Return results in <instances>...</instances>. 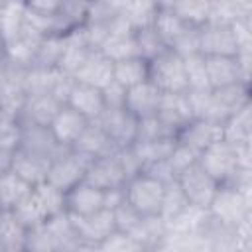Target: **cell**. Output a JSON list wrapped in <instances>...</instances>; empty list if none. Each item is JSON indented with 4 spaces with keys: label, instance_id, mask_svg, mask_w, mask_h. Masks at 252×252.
Masks as SVG:
<instances>
[{
    "label": "cell",
    "instance_id": "6da1fadb",
    "mask_svg": "<svg viewBox=\"0 0 252 252\" xmlns=\"http://www.w3.org/2000/svg\"><path fill=\"white\" fill-rule=\"evenodd\" d=\"M207 211L213 220L228 228H236L242 220L252 217V187H238L230 183L219 185Z\"/></svg>",
    "mask_w": 252,
    "mask_h": 252
},
{
    "label": "cell",
    "instance_id": "7a4b0ae2",
    "mask_svg": "<svg viewBox=\"0 0 252 252\" xmlns=\"http://www.w3.org/2000/svg\"><path fill=\"white\" fill-rule=\"evenodd\" d=\"M199 165L219 183H232L240 171H244L238 163V146L220 138L207 146L199 154Z\"/></svg>",
    "mask_w": 252,
    "mask_h": 252
},
{
    "label": "cell",
    "instance_id": "3957f363",
    "mask_svg": "<svg viewBox=\"0 0 252 252\" xmlns=\"http://www.w3.org/2000/svg\"><path fill=\"white\" fill-rule=\"evenodd\" d=\"M148 79L161 93H185L187 79L183 69V57L171 49L161 51L148 61Z\"/></svg>",
    "mask_w": 252,
    "mask_h": 252
},
{
    "label": "cell",
    "instance_id": "277c9868",
    "mask_svg": "<svg viewBox=\"0 0 252 252\" xmlns=\"http://www.w3.org/2000/svg\"><path fill=\"white\" fill-rule=\"evenodd\" d=\"M89 163H91V158L69 148L63 154H59L55 159H51L45 181L57 187L59 191L67 193L71 187H75L85 179Z\"/></svg>",
    "mask_w": 252,
    "mask_h": 252
},
{
    "label": "cell",
    "instance_id": "5b68a950",
    "mask_svg": "<svg viewBox=\"0 0 252 252\" xmlns=\"http://www.w3.org/2000/svg\"><path fill=\"white\" fill-rule=\"evenodd\" d=\"M163 185L165 183H161L156 177H152V175L142 171V173H138L136 177H132V179H128L124 183L126 201L142 217H146V215H159Z\"/></svg>",
    "mask_w": 252,
    "mask_h": 252
},
{
    "label": "cell",
    "instance_id": "8992f818",
    "mask_svg": "<svg viewBox=\"0 0 252 252\" xmlns=\"http://www.w3.org/2000/svg\"><path fill=\"white\" fill-rule=\"evenodd\" d=\"M177 183L183 189L189 205H195L201 209H209V205L219 189V183L199 165V161L193 163L191 167L183 169L177 175Z\"/></svg>",
    "mask_w": 252,
    "mask_h": 252
},
{
    "label": "cell",
    "instance_id": "52a82bcc",
    "mask_svg": "<svg viewBox=\"0 0 252 252\" xmlns=\"http://www.w3.org/2000/svg\"><path fill=\"white\" fill-rule=\"evenodd\" d=\"M98 51L108 57L112 63L126 59V57H134L136 53V39H134V28L122 18H114L108 24V33L104 35L102 43L98 45Z\"/></svg>",
    "mask_w": 252,
    "mask_h": 252
},
{
    "label": "cell",
    "instance_id": "ba28073f",
    "mask_svg": "<svg viewBox=\"0 0 252 252\" xmlns=\"http://www.w3.org/2000/svg\"><path fill=\"white\" fill-rule=\"evenodd\" d=\"M71 219H73V224L77 228V234L81 238L83 248H96L116 228L110 209H100V211L87 215V217L71 215Z\"/></svg>",
    "mask_w": 252,
    "mask_h": 252
},
{
    "label": "cell",
    "instance_id": "9c48e42d",
    "mask_svg": "<svg viewBox=\"0 0 252 252\" xmlns=\"http://www.w3.org/2000/svg\"><path fill=\"white\" fill-rule=\"evenodd\" d=\"M100 128L108 134L116 148L134 144L136 140V118L126 108H104L96 118Z\"/></svg>",
    "mask_w": 252,
    "mask_h": 252
},
{
    "label": "cell",
    "instance_id": "30bf717a",
    "mask_svg": "<svg viewBox=\"0 0 252 252\" xmlns=\"http://www.w3.org/2000/svg\"><path fill=\"white\" fill-rule=\"evenodd\" d=\"M199 47L203 55H236V39L230 24L205 22L199 30Z\"/></svg>",
    "mask_w": 252,
    "mask_h": 252
},
{
    "label": "cell",
    "instance_id": "8fae6325",
    "mask_svg": "<svg viewBox=\"0 0 252 252\" xmlns=\"http://www.w3.org/2000/svg\"><path fill=\"white\" fill-rule=\"evenodd\" d=\"M20 148L22 150H28L32 154H37L41 158H47L49 161L55 159L65 150H69V148H63L53 138L49 126H37V124H22Z\"/></svg>",
    "mask_w": 252,
    "mask_h": 252
},
{
    "label": "cell",
    "instance_id": "7c38bea8",
    "mask_svg": "<svg viewBox=\"0 0 252 252\" xmlns=\"http://www.w3.org/2000/svg\"><path fill=\"white\" fill-rule=\"evenodd\" d=\"M100 209H104V191L85 179L65 193V211L71 215L87 217Z\"/></svg>",
    "mask_w": 252,
    "mask_h": 252
},
{
    "label": "cell",
    "instance_id": "4fadbf2b",
    "mask_svg": "<svg viewBox=\"0 0 252 252\" xmlns=\"http://www.w3.org/2000/svg\"><path fill=\"white\" fill-rule=\"evenodd\" d=\"M63 106V102L53 96L51 93H41V94H28L18 120L22 124H37V126H49V122L53 120V116L57 114V110Z\"/></svg>",
    "mask_w": 252,
    "mask_h": 252
},
{
    "label": "cell",
    "instance_id": "5bb4252c",
    "mask_svg": "<svg viewBox=\"0 0 252 252\" xmlns=\"http://www.w3.org/2000/svg\"><path fill=\"white\" fill-rule=\"evenodd\" d=\"M89 122L91 120H87L75 108H71L69 104H63L53 116V120L49 122V130L63 148H71L77 142V138L83 134Z\"/></svg>",
    "mask_w": 252,
    "mask_h": 252
},
{
    "label": "cell",
    "instance_id": "9a60e30c",
    "mask_svg": "<svg viewBox=\"0 0 252 252\" xmlns=\"http://www.w3.org/2000/svg\"><path fill=\"white\" fill-rule=\"evenodd\" d=\"M161 98V91L150 81H142L138 85H132L126 89V100H124V108L134 116V118H142V116H150L158 112V104Z\"/></svg>",
    "mask_w": 252,
    "mask_h": 252
},
{
    "label": "cell",
    "instance_id": "2e32d148",
    "mask_svg": "<svg viewBox=\"0 0 252 252\" xmlns=\"http://www.w3.org/2000/svg\"><path fill=\"white\" fill-rule=\"evenodd\" d=\"M85 181H89L91 185H94L102 191L112 189V187H122L126 183V179L120 171V165L116 161L114 152L91 159L87 173H85Z\"/></svg>",
    "mask_w": 252,
    "mask_h": 252
},
{
    "label": "cell",
    "instance_id": "e0dca14e",
    "mask_svg": "<svg viewBox=\"0 0 252 252\" xmlns=\"http://www.w3.org/2000/svg\"><path fill=\"white\" fill-rule=\"evenodd\" d=\"M175 134L189 122L193 120V110L187 98V93H161L158 112H156Z\"/></svg>",
    "mask_w": 252,
    "mask_h": 252
},
{
    "label": "cell",
    "instance_id": "ac0fdd59",
    "mask_svg": "<svg viewBox=\"0 0 252 252\" xmlns=\"http://www.w3.org/2000/svg\"><path fill=\"white\" fill-rule=\"evenodd\" d=\"M220 138H222V124H217V122H211V120H205V118L189 120L175 136L177 142H183V144L195 148L199 154L207 146H211L213 142H217Z\"/></svg>",
    "mask_w": 252,
    "mask_h": 252
},
{
    "label": "cell",
    "instance_id": "d6986e66",
    "mask_svg": "<svg viewBox=\"0 0 252 252\" xmlns=\"http://www.w3.org/2000/svg\"><path fill=\"white\" fill-rule=\"evenodd\" d=\"M49 159L47 158H41L37 154H32L28 150H14L12 152V158H10V169L20 175L24 181H28L32 187L45 181L47 177V169H49Z\"/></svg>",
    "mask_w": 252,
    "mask_h": 252
},
{
    "label": "cell",
    "instance_id": "ffe728a7",
    "mask_svg": "<svg viewBox=\"0 0 252 252\" xmlns=\"http://www.w3.org/2000/svg\"><path fill=\"white\" fill-rule=\"evenodd\" d=\"M205 65H207V77L211 89L228 87L240 81L248 83L244 81L234 55H205Z\"/></svg>",
    "mask_w": 252,
    "mask_h": 252
},
{
    "label": "cell",
    "instance_id": "44dd1931",
    "mask_svg": "<svg viewBox=\"0 0 252 252\" xmlns=\"http://www.w3.org/2000/svg\"><path fill=\"white\" fill-rule=\"evenodd\" d=\"M112 67H114V63L108 57H104L98 49H93L73 77L79 83H85V85H91L96 89H104L112 81Z\"/></svg>",
    "mask_w": 252,
    "mask_h": 252
},
{
    "label": "cell",
    "instance_id": "7402d4cb",
    "mask_svg": "<svg viewBox=\"0 0 252 252\" xmlns=\"http://www.w3.org/2000/svg\"><path fill=\"white\" fill-rule=\"evenodd\" d=\"M65 104L75 108L87 120H96L104 110V100H102L100 89L79 83V81H75V85L71 87V93H69Z\"/></svg>",
    "mask_w": 252,
    "mask_h": 252
},
{
    "label": "cell",
    "instance_id": "603a6c76",
    "mask_svg": "<svg viewBox=\"0 0 252 252\" xmlns=\"http://www.w3.org/2000/svg\"><path fill=\"white\" fill-rule=\"evenodd\" d=\"M71 150L94 159L98 156H106L112 154L116 150V146L112 144V140L108 138V134L100 128V124L96 120H91L87 124V128L83 130V134L77 138V142L71 146Z\"/></svg>",
    "mask_w": 252,
    "mask_h": 252
},
{
    "label": "cell",
    "instance_id": "cb8c5ba5",
    "mask_svg": "<svg viewBox=\"0 0 252 252\" xmlns=\"http://www.w3.org/2000/svg\"><path fill=\"white\" fill-rule=\"evenodd\" d=\"M41 37L43 35H39L33 30L26 28V32L20 37H16L14 41H10V43L4 45L6 63L8 65H14V67H24V69L30 67V65H33Z\"/></svg>",
    "mask_w": 252,
    "mask_h": 252
},
{
    "label": "cell",
    "instance_id": "d4e9b609",
    "mask_svg": "<svg viewBox=\"0 0 252 252\" xmlns=\"http://www.w3.org/2000/svg\"><path fill=\"white\" fill-rule=\"evenodd\" d=\"M91 51L93 49L85 41V35H83L81 28H75V30L67 32L65 33V47H63V53H61L57 69L67 73V75H75L77 69L85 63V59L89 57Z\"/></svg>",
    "mask_w": 252,
    "mask_h": 252
},
{
    "label": "cell",
    "instance_id": "484cf974",
    "mask_svg": "<svg viewBox=\"0 0 252 252\" xmlns=\"http://www.w3.org/2000/svg\"><path fill=\"white\" fill-rule=\"evenodd\" d=\"M26 14H28V8L24 0H8L0 6V37L4 45L14 41L26 32L28 28Z\"/></svg>",
    "mask_w": 252,
    "mask_h": 252
},
{
    "label": "cell",
    "instance_id": "4316f807",
    "mask_svg": "<svg viewBox=\"0 0 252 252\" xmlns=\"http://www.w3.org/2000/svg\"><path fill=\"white\" fill-rule=\"evenodd\" d=\"M45 226L55 242V252L57 250H81V238L77 234V228L73 224V219L67 211L55 213L45 220Z\"/></svg>",
    "mask_w": 252,
    "mask_h": 252
},
{
    "label": "cell",
    "instance_id": "83f0119b",
    "mask_svg": "<svg viewBox=\"0 0 252 252\" xmlns=\"http://www.w3.org/2000/svg\"><path fill=\"white\" fill-rule=\"evenodd\" d=\"M26 234L28 228L16 217L14 209L0 207V250H26Z\"/></svg>",
    "mask_w": 252,
    "mask_h": 252
},
{
    "label": "cell",
    "instance_id": "f1b7e54d",
    "mask_svg": "<svg viewBox=\"0 0 252 252\" xmlns=\"http://www.w3.org/2000/svg\"><path fill=\"white\" fill-rule=\"evenodd\" d=\"M128 234L138 242L140 250H152L159 248V244L163 242L167 234V224L159 215H146L142 217L138 226Z\"/></svg>",
    "mask_w": 252,
    "mask_h": 252
},
{
    "label": "cell",
    "instance_id": "f546056e",
    "mask_svg": "<svg viewBox=\"0 0 252 252\" xmlns=\"http://www.w3.org/2000/svg\"><path fill=\"white\" fill-rule=\"evenodd\" d=\"M222 138L234 146L252 144V102L238 108L222 124Z\"/></svg>",
    "mask_w": 252,
    "mask_h": 252
},
{
    "label": "cell",
    "instance_id": "4dcf8cb0",
    "mask_svg": "<svg viewBox=\"0 0 252 252\" xmlns=\"http://www.w3.org/2000/svg\"><path fill=\"white\" fill-rule=\"evenodd\" d=\"M242 18H252V0H209L207 22L232 24Z\"/></svg>",
    "mask_w": 252,
    "mask_h": 252
},
{
    "label": "cell",
    "instance_id": "1f68e13d",
    "mask_svg": "<svg viewBox=\"0 0 252 252\" xmlns=\"http://www.w3.org/2000/svg\"><path fill=\"white\" fill-rule=\"evenodd\" d=\"M59 69L55 67H41V65H30L24 69L22 75V87L28 94H41V93H51L57 77H59Z\"/></svg>",
    "mask_w": 252,
    "mask_h": 252
},
{
    "label": "cell",
    "instance_id": "d6a6232c",
    "mask_svg": "<svg viewBox=\"0 0 252 252\" xmlns=\"http://www.w3.org/2000/svg\"><path fill=\"white\" fill-rule=\"evenodd\" d=\"M112 79L118 81L120 85H124L126 89L132 87V85H138V83L148 79V61L138 57V55L114 61Z\"/></svg>",
    "mask_w": 252,
    "mask_h": 252
},
{
    "label": "cell",
    "instance_id": "836d02e7",
    "mask_svg": "<svg viewBox=\"0 0 252 252\" xmlns=\"http://www.w3.org/2000/svg\"><path fill=\"white\" fill-rule=\"evenodd\" d=\"M30 191H32V185L24 181L20 175H16L12 169H6L0 175V207L2 209H14Z\"/></svg>",
    "mask_w": 252,
    "mask_h": 252
},
{
    "label": "cell",
    "instance_id": "e575fe53",
    "mask_svg": "<svg viewBox=\"0 0 252 252\" xmlns=\"http://www.w3.org/2000/svg\"><path fill=\"white\" fill-rule=\"evenodd\" d=\"M189 24L185 22V20H181L173 10H158L156 12V18H154V22H152V28L158 32V35L161 37V41L167 45V49H169V45L181 35V32L187 28Z\"/></svg>",
    "mask_w": 252,
    "mask_h": 252
},
{
    "label": "cell",
    "instance_id": "d590c367",
    "mask_svg": "<svg viewBox=\"0 0 252 252\" xmlns=\"http://www.w3.org/2000/svg\"><path fill=\"white\" fill-rule=\"evenodd\" d=\"M158 6L154 0H124L122 4V18L134 28H146L152 26L154 18H156Z\"/></svg>",
    "mask_w": 252,
    "mask_h": 252
},
{
    "label": "cell",
    "instance_id": "8d00e7d4",
    "mask_svg": "<svg viewBox=\"0 0 252 252\" xmlns=\"http://www.w3.org/2000/svg\"><path fill=\"white\" fill-rule=\"evenodd\" d=\"M175 146V138H159V140H136L132 144L136 156L140 158L142 165L165 159ZM144 169V167H142Z\"/></svg>",
    "mask_w": 252,
    "mask_h": 252
},
{
    "label": "cell",
    "instance_id": "74e56055",
    "mask_svg": "<svg viewBox=\"0 0 252 252\" xmlns=\"http://www.w3.org/2000/svg\"><path fill=\"white\" fill-rule=\"evenodd\" d=\"M65 47V33H49L43 35L35 53V61L33 65H41V67H55L59 65L61 53Z\"/></svg>",
    "mask_w": 252,
    "mask_h": 252
},
{
    "label": "cell",
    "instance_id": "f35d334b",
    "mask_svg": "<svg viewBox=\"0 0 252 252\" xmlns=\"http://www.w3.org/2000/svg\"><path fill=\"white\" fill-rule=\"evenodd\" d=\"M89 2L91 0H63L61 2L57 18H59L63 33H67L75 28H81L85 24L87 12H89Z\"/></svg>",
    "mask_w": 252,
    "mask_h": 252
},
{
    "label": "cell",
    "instance_id": "ab89813d",
    "mask_svg": "<svg viewBox=\"0 0 252 252\" xmlns=\"http://www.w3.org/2000/svg\"><path fill=\"white\" fill-rule=\"evenodd\" d=\"M134 39H136V53H138V57H142L146 61H152L156 55H159L161 51L167 49V45L161 41V37L158 35V32L152 26L134 30Z\"/></svg>",
    "mask_w": 252,
    "mask_h": 252
},
{
    "label": "cell",
    "instance_id": "60d3db41",
    "mask_svg": "<svg viewBox=\"0 0 252 252\" xmlns=\"http://www.w3.org/2000/svg\"><path fill=\"white\" fill-rule=\"evenodd\" d=\"M183 69H185V79H187V91L211 89L203 53H193V55L183 57Z\"/></svg>",
    "mask_w": 252,
    "mask_h": 252
},
{
    "label": "cell",
    "instance_id": "b9f144b4",
    "mask_svg": "<svg viewBox=\"0 0 252 252\" xmlns=\"http://www.w3.org/2000/svg\"><path fill=\"white\" fill-rule=\"evenodd\" d=\"M189 205L183 189L179 187L177 179L169 181L163 185V195H161V207H159V217L163 220L173 219L177 213H181L185 207Z\"/></svg>",
    "mask_w": 252,
    "mask_h": 252
},
{
    "label": "cell",
    "instance_id": "7bdbcfd3",
    "mask_svg": "<svg viewBox=\"0 0 252 252\" xmlns=\"http://www.w3.org/2000/svg\"><path fill=\"white\" fill-rule=\"evenodd\" d=\"M175 136H177L175 130H171L158 114L136 118V140H159V138H175Z\"/></svg>",
    "mask_w": 252,
    "mask_h": 252
},
{
    "label": "cell",
    "instance_id": "ee69618b",
    "mask_svg": "<svg viewBox=\"0 0 252 252\" xmlns=\"http://www.w3.org/2000/svg\"><path fill=\"white\" fill-rule=\"evenodd\" d=\"M124 0H91L85 24H108L122 14Z\"/></svg>",
    "mask_w": 252,
    "mask_h": 252
},
{
    "label": "cell",
    "instance_id": "f6af8a7d",
    "mask_svg": "<svg viewBox=\"0 0 252 252\" xmlns=\"http://www.w3.org/2000/svg\"><path fill=\"white\" fill-rule=\"evenodd\" d=\"M171 10L193 26H203L209 20V0H175Z\"/></svg>",
    "mask_w": 252,
    "mask_h": 252
},
{
    "label": "cell",
    "instance_id": "bcb514c9",
    "mask_svg": "<svg viewBox=\"0 0 252 252\" xmlns=\"http://www.w3.org/2000/svg\"><path fill=\"white\" fill-rule=\"evenodd\" d=\"M22 138V122L18 116L0 112V150L2 152H14L20 148Z\"/></svg>",
    "mask_w": 252,
    "mask_h": 252
},
{
    "label": "cell",
    "instance_id": "7dc6e473",
    "mask_svg": "<svg viewBox=\"0 0 252 252\" xmlns=\"http://www.w3.org/2000/svg\"><path fill=\"white\" fill-rule=\"evenodd\" d=\"M197 161H199V152H197L195 148H191V146H187V144L175 140V146H173L171 154L167 156V163L171 165L175 177H177L183 169L191 167V165L197 163Z\"/></svg>",
    "mask_w": 252,
    "mask_h": 252
},
{
    "label": "cell",
    "instance_id": "c3c4849f",
    "mask_svg": "<svg viewBox=\"0 0 252 252\" xmlns=\"http://www.w3.org/2000/svg\"><path fill=\"white\" fill-rule=\"evenodd\" d=\"M199 30H201V26L189 24V26L181 32V35L169 45V49L175 51V53L181 55V57H187V55H193V53H201V47H199V43H201V39H199Z\"/></svg>",
    "mask_w": 252,
    "mask_h": 252
},
{
    "label": "cell",
    "instance_id": "681fc988",
    "mask_svg": "<svg viewBox=\"0 0 252 252\" xmlns=\"http://www.w3.org/2000/svg\"><path fill=\"white\" fill-rule=\"evenodd\" d=\"M26 250H32V252H55V242H53L45 222L28 228Z\"/></svg>",
    "mask_w": 252,
    "mask_h": 252
},
{
    "label": "cell",
    "instance_id": "f907efd6",
    "mask_svg": "<svg viewBox=\"0 0 252 252\" xmlns=\"http://www.w3.org/2000/svg\"><path fill=\"white\" fill-rule=\"evenodd\" d=\"M112 217H114V226L116 230H122V232H132L138 222L142 220V215L124 199L118 207L112 209Z\"/></svg>",
    "mask_w": 252,
    "mask_h": 252
},
{
    "label": "cell",
    "instance_id": "816d5d0a",
    "mask_svg": "<svg viewBox=\"0 0 252 252\" xmlns=\"http://www.w3.org/2000/svg\"><path fill=\"white\" fill-rule=\"evenodd\" d=\"M114 156H116V161H118L120 171H122V175H124L126 181L132 179V177H136L138 173H142V167L144 165H142L140 158L136 156L132 144L130 146H124V148H116L114 150Z\"/></svg>",
    "mask_w": 252,
    "mask_h": 252
},
{
    "label": "cell",
    "instance_id": "f5cc1de1",
    "mask_svg": "<svg viewBox=\"0 0 252 252\" xmlns=\"http://www.w3.org/2000/svg\"><path fill=\"white\" fill-rule=\"evenodd\" d=\"M96 248L98 250H110V252H134V250H140L138 242L128 232H122V230H116V228Z\"/></svg>",
    "mask_w": 252,
    "mask_h": 252
},
{
    "label": "cell",
    "instance_id": "db71d44e",
    "mask_svg": "<svg viewBox=\"0 0 252 252\" xmlns=\"http://www.w3.org/2000/svg\"><path fill=\"white\" fill-rule=\"evenodd\" d=\"M102 93V100H104V108H124V100H126V87L120 85L118 81H110L104 89H100Z\"/></svg>",
    "mask_w": 252,
    "mask_h": 252
},
{
    "label": "cell",
    "instance_id": "11a10c76",
    "mask_svg": "<svg viewBox=\"0 0 252 252\" xmlns=\"http://www.w3.org/2000/svg\"><path fill=\"white\" fill-rule=\"evenodd\" d=\"M61 2L63 0H24L26 8L30 12H35V14H45V16H55L61 8Z\"/></svg>",
    "mask_w": 252,
    "mask_h": 252
},
{
    "label": "cell",
    "instance_id": "9f6ffc18",
    "mask_svg": "<svg viewBox=\"0 0 252 252\" xmlns=\"http://www.w3.org/2000/svg\"><path fill=\"white\" fill-rule=\"evenodd\" d=\"M126 199V193H124V185L122 187H112V189H106L104 191V209H114L118 207L122 201Z\"/></svg>",
    "mask_w": 252,
    "mask_h": 252
},
{
    "label": "cell",
    "instance_id": "6f0895ef",
    "mask_svg": "<svg viewBox=\"0 0 252 252\" xmlns=\"http://www.w3.org/2000/svg\"><path fill=\"white\" fill-rule=\"evenodd\" d=\"M154 2H156L158 10H171L175 4V0H154Z\"/></svg>",
    "mask_w": 252,
    "mask_h": 252
},
{
    "label": "cell",
    "instance_id": "680465c9",
    "mask_svg": "<svg viewBox=\"0 0 252 252\" xmlns=\"http://www.w3.org/2000/svg\"><path fill=\"white\" fill-rule=\"evenodd\" d=\"M6 65H8V63H6V57H4V51H2V53H0V77H2V73L6 71Z\"/></svg>",
    "mask_w": 252,
    "mask_h": 252
},
{
    "label": "cell",
    "instance_id": "91938a15",
    "mask_svg": "<svg viewBox=\"0 0 252 252\" xmlns=\"http://www.w3.org/2000/svg\"><path fill=\"white\" fill-rule=\"evenodd\" d=\"M4 51V43H2V37H0V53Z\"/></svg>",
    "mask_w": 252,
    "mask_h": 252
}]
</instances>
